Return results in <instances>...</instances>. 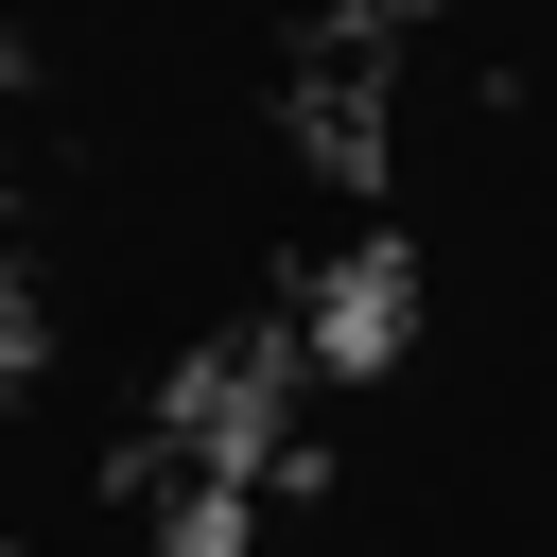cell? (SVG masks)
Here are the masks:
<instances>
[{
  "label": "cell",
  "mask_w": 557,
  "mask_h": 557,
  "mask_svg": "<svg viewBox=\"0 0 557 557\" xmlns=\"http://www.w3.org/2000/svg\"><path fill=\"white\" fill-rule=\"evenodd\" d=\"M400 313H418V261H400V244H348V261H313V278L278 296V331L313 348V383H366V366L400 348Z\"/></svg>",
  "instance_id": "6da1fadb"
}]
</instances>
